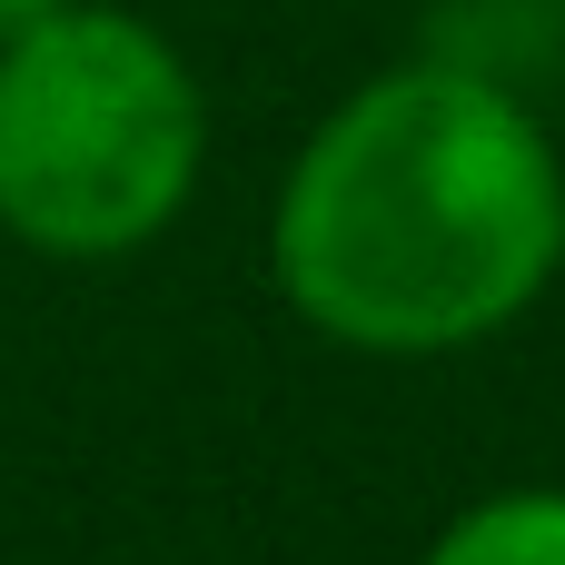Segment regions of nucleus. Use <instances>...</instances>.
<instances>
[{
	"label": "nucleus",
	"instance_id": "3",
	"mask_svg": "<svg viewBox=\"0 0 565 565\" xmlns=\"http://www.w3.org/2000/svg\"><path fill=\"white\" fill-rule=\"evenodd\" d=\"M417 565H565V487H497L457 507Z\"/></svg>",
	"mask_w": 565,
	"mask_h": 565
},
{
	"label": "nucleus",
	"instance_id": "2",
	"mask_svg": "<svg viewBox=\"0 0 565 565\" xmlns=\"http://www.w3.org/2000/svg\"><path fill=\"white\" fill-rule=\"evenodd\" d=\"M209 169V89L189 50L119 10L60 0L0 40V228L30 258L109 268L179 228Z\"/></svg>",
	"mask_w": 565,
	"mask_h": 565
},
{
	"label": "nucleus",
	"instance_id": "1",
	"mask_svg": "<svg viewBox=\"0 0 565 565\" xmlns=\"http://www.w3.org/2000/svg\"><path fill=\"white\" fill-rule=\"evenodd\" d=\"M268 278L298 328L377 367L497 348L565 278V149L546 109L447 50L367 70L278 169Z\"/></svg>",
	"mask_w": 565,
	"mask_h": 565
},
{
	"label": "nucleus",
	"instance_id": "4",
	"mask_svg": "<svg viewBox=\"0 0 565 565\" xmlns=\"http://www.w3.org/2000/svg\"><path fill=\"white\" fill-rule=\"evenodd\" d=\"M50 10H60V0H0V40H10V30H30V20H50Z\"/></svg>",
	"mask_w": 565,
	"mask_h": 565
}]
</instances>
